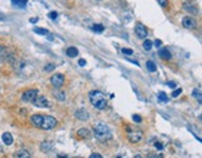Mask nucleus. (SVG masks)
Masks as SVG:
<instances>
[{"instance_id": "nucleus-15", "label": "nucleus", "mask_w": 202, "mask_h": 158, "mask_svg": "<svg viewBox=\"0 0 202 158\" xmlns=\"http://www.w3.org/2000/svg\"><path fill=\"white\" fill-rule=\"evenodd\" d=\"M51 148H53V144H51V142H49V141H45V142H43L40 144V149H41V152H44V153L49 152Z\"/></svg>"}, {"instance_id": "nucleus-16", "label": "nucleus", "mask_w": 202, "mask_h": 158, "mask_svg": "<svg viewBox=\"0 0 202 158\" xmlns=\"http://www.w3.org/2000/svg\"><path fill=\"white\" fill-rule=\"evenodd\" d=\"M66 54H67V57H70V58H75L79 54V50L75 47H70V48L66 49Z\"/></svg>"}, {"instance_id": "nucleus-31", "label": "nucleus", "mask_w": 202, "mask_h": 158, "mask_svg": "<svg viewBox=\"0 0 202 158\" xmlns=\"http://www.w3.org/2000/svg\"><path fill=\"white\" fill-rule=\"evenodd\" d=\"M132 119L135 120V122H137V123H141V120H142V118L140 117V115H137V114H134L132 115Z\"/></svg>"}, {"instance_id": "nucleus-14", "label": "nucleus", "mask_w": 202, "mask_h": 158, "mask_svg": "<svg viewBox=\"0 0 202 158\" xmlns=\"http://www.w3.org/2000/svg\"><path fill=\"white\" fill-rule=\"evenodd\" d=\"M1 139H3L4 144H6V145H11V144H12V142H14V139H12V136L10 134L9 132H5V133H3V136H1Z\"/></svg>"}, {"instance_id": "nucleus-8", "label": "nucleus", "mask_w": 202, "mask_h": 158, "mask_svg": "<svg viewBox=\"0 0 202 158\" xmlns=\"http://www.w3.org/2000/svg\"><path fill=\"white\" fill-rule=\"evenodd\" d=\"M127 138L131 143H137V142H140L141 138H142V132L141 131H130L129 134H127Z\"/></svg>"}, {"instance_id": "nucleus-20", "label": "nucleus", "mask_w": 202, "mask_h": 158, "mask_svg": "<svg viewBox=\"0 0 202 158\" xmlns=\"http://www.w3.org/2000/svg\"><path fill=\"white\" fill-rule=\"evenodd\" d=\"M54 97L56 99H59V101H65L66 94L64 92H61V90H55V92H54Z\"/></svg>"}, {"instance_id": "nucleus-4", "label": "nucleus", "mask_w": 202, "mask_h": 158, "mask_svg": "<svg viewBox=\"0 0 202 158\" xmlns=\"http://www.w3.org/2000/svg\"><path fill=\"white\" fill-rule=\"evenodd\" d=\"M50 82H51L53 87H55L56 89L61 88V87L64 85V83H65V77H64V74H61V73H56L50 78Z\"/></svg>"}, {"instance_id": "nucleus-18", "label": "nucleus", "mask_w": 202, "mask_h": 158, "mask_svg": "<svg viewBox=\"0 0 202 158\" xmlns=\"http://www.w3.org/2000/svg\"><path fill=\"white\" fill-rule=\"evenodd\" d=\"M192 95H193V98H196V99H197V102H199L200 104H201V103H202V95H201V90H200V88L193 89Z\"/></svg>"}, {"instance_id": "nucleus-35", "label": "nucleus", "mask_w": 202, "mask_h": 158, "mask_svg": "<svg viewBox=\"0 0 202 158\" xmlns=\"http://www.w3.org/2000/svg\"><path fill=\"white\" fill-rule=\"evenodd\" d=\"M102 156L100 155V153H92V155H90V158H101Z\"/></svg>"}, {"instance_id": "nucleus-39", "label": "nucleus", "mask_w": 202, "mask_h": 158, "mask_svg": "<svg viewBox=\"0 0 202 158\" xmlns=\"http://www.w3.org/2000/svg\"><path fill=\"white\" fill-rule=\"evenodd\" d=\"M29 22H30V23H37V22H39V18H30V20H29Z\"/></svg>"}, {"instance_id": "nucleus-25", "label": "nucleus", "mask_w": 202, "mask_h": 158, "mask_svg": "<svg viewBox=\"0 0 202 158\" xmlns=\"http://www.w3.org/2000/svg\"><path fill=\"white\" fill-rule=\"evenodd\" d=\"M92 30L96 31V33H102L105 30V28H104V25H101V24H95V25L92 27Z\"/></svg>"}, {"instance_id": "nucleus-29", "label": "nucleus", "mask_w": 202, "mask_h": 158, "mask_svg": "<svg viewBox=\"0 0 202 158\" xmlns=\"http://www.w3.org/2000/svg\"><path fill=\"white\" fill-rule=\"evenodd\" d=\"M181 93H182V89H181V88H177V89L175 90V92H172L171 95H172V98H176V97H178Z\"/></svg>"}, {"instance_id": "nucleus-40", "label": "nucleus", "mask_w": 202, "mask_h": 158, "mask_svg": "<svg viewBox=\"0 0 202 158\" xmlns=\"http://www.w3.org/2000/svg\"><path fill=\"white\" fill-rule=\"evenodd\" d=\"M4 19H5V16H4L3 14H0V20H4Z\"/></svg>"}, {"instance_id": "nucleus-24", "label": "nucleus", "mask_w": 202, "mask_h": 158, "mask_svg": "<svg viewBox=\"0 0 202 158\" xmlns=\"http://www.w3.org/2000/svg\"><path fill=\"white\" fill-rule=\"evenodd\" d=\"M157 98H158L160 102H163V103H167L168 102V97L166 95V93H163V92H160L157 94Z\"/></svg>"}, {"instance_id": "nucleus-28", "label": "nucleus", "mask_w": 202, "mask_h": 158, "mask_svg": "<svg viewBox=\"0 0 202 158\" xmlns=\"http://www.w3.org/2000/svg\"><path fill=\"white\" fill-rule=\"evenodd\" d=\"M57 16H59V13H57V11H50V13H49V18L51 19V20H56Z\"/></svg>"}, {"instance_id": "nucleus-17", "label": "nucleus", "mask_w": 202, "mask_h": 158, "mask_svg": "<svg viewBox=\"0 0 202 158\" xmlns=\"http://www.w3.org/2000/svg\"><path fill=\"white\" fill-rule=\"evenodd\" d=\"M146 68L151 73H154V72H156V70H157V66H156V64H155L152 60H147L146 62Z\"/></svg>"}, {"instance_id": "nucleus-12", "label": "nucleus", "mask_w": 202, "mask_h": 158, "mask_svg": "<svg viewBox=\"0 0 202 158\" xmlns=\"http://www.w3.org/2000/svg\"><path fill=\"white\" fill-rule=\"evenodd\" d=\"M158 57L161 58V59H163V60H170L171 58H172L170 50H168V49H166V48L160 49V50H158Z\"/></svg>"}, {"instance_id": "nucleus-30", "label": "nucleus", "mask_w": 202, "mask_h": 158, "mask_svg": "<svg viewBox=\"0 0 202 158\" xmlns=\"http://www.w3.org/2000/svg\"><path fill=\"white\" fill-rule=\"evenodd\" d=\"M183 8H185V9H186L187 11H190V13H197V9H196V8H191V6L186 5V4L183 5Z\"/></svg>"}, {"instance_id": "nucleus-33", "label": "nucleus", "mask_w": 202, "mask_h": 158, "mask_svg": "<svg viewBox=\"0 0 202 158\" xmlns=\"http://www.w3.org/2000/svg\"><path fill=\"white\" fill-rule=\"evenodd\" d=\"M3 58H4V48L0 45V63L3 62Z\"/></svg>"}, {"instance_id": "nucleus-5", "label": "nucleus", "mask_w": 202, "mask_h": 158, "mask_svg": "<svg viewBox=\"0 0 202 158\" xmlns=\"http://www.w3.org/2000/svg\"><path fill=\"white\" fill-rule=\"evenodd\" d=\"M39 94L37 93V90L36 89H28L26 92H24L23 95H21V98H23V101L24 102H29V103H33L34 102V99L36 98V95Z\"/></svg>"}, {"instance_id": "nucleus-38", "label": "nucleus", "mask_w": 202, "mask_h": 158, "mask_svg": "<svg viewBox=\"0 0 202 158\" xmlns=\"http://www.w3.org/2000/svg\"><path fill=\"white\" fill-rule=\"evenodd\" d=\"M161 44H162V41L160 40V39H157V40H155V44H154V45H155V47H156V48H158Z\"/></svg>"}, {"instance_id": "nucleus-9", "label": "nucleus", "mask_w": 202, "mask_h": 158, "mask_svg": "<svg viewBox=\"0 0 202 158\" xmlns=\"http://www.w3.org/2000/svg\"><path fill=\"white\" fill-rule=\"evenodd\" d=\"M182 25H183V28L192 30V29H195L197 27V22L193 18H191V16H185L182 19Z\"/></svg>"}, {"instance_id": "nucleus-11", "label": "nucleus", "mask_w": 202, "mask_h": 158, "mask_svg": "<svg viewBox=\"0 0 202 158\" xmlns=\"http://www.w3.org/2000/svg\"><path fill=\"white\" fill-rule=\"evenodd\" d=\"M77 136L82 139H90L91 138V132L87 128H80L77 131Z\"/></svg>"}, {"instance_id": "nucleus-2", "label": "nucleus", "mask_w": 202, "mask_h": 158, "mask_svg": "<svg viewBox=\"0 0 202 158\" xmlns=\"http://www.w3.org/2000/svg\"><path fill=\"white\" fill-rule=\"evenodd\" d=\"M89 99H90L91 104L94 106L96 109L102 110L107 107V99L104 95V93L100 92V90H91L89 93Z\"/></svg>"}, {"instance_id": "nucleus-21", "label": "nucleus", "mask_w": 202, "mask_h": 158, "mask_svg": "<svg viewBox=\"0 0 202 158\" xmlns=\"http://www.w3.org/2000/svg\"><path fill=\"white\" fill-rule=\"evenodd\" d=\"M34 33H36V34H39V35H48L49 34V31L46 30V29L44 28H39V27H35L33 29Z\"/></svg>"}, {"instance_id": "nucleus-27", "label": "nucleus", "mask_w": 202, "mask_h": 158, "mask_svg": "<svg viewBox=\"0 0 202 158\" xmlns=\"http://www.w3.org/2000/svg\"><path fill=\"white\" fill-rule=\"evenodd\" d=\"M121 52H122V54H125V55H131V54H134L132 49H129V48H122Z\"/></svg>"}, {"instance_id": "nucleus-22", "label": "nucleus", "mask_w": 202, "mask_h": 158, "mask_svg": "<svg viewBox=\"0 0 202 158\" xmlns=\"http://www.w3.org/2000/svg\"><path fill=\"white\" fill-rule=\"evenodd\" d=\"M15 156L19 157V158H29V157H30V153H29L28 151H25V149H21V151L16 152Z\"/></svg>"}, {"instance_id": "nucleus-6", "label": "nucleus", "mask_w": 202, "mask_h": 158, "mask_svg": "<svg viewBox=\"0 0 202 158\" xmlns=\"http://www.w3.org/2000/svg\"><path fill=\"white\" fill-rule=\"evenodd\" d=\"M135 33H136L137 38H140V39H146V36L149 35V31H147L146 27L142 25L141 23L136 24V27H135Z\"/></svg>"}, {"instance_id": "nucleus-3", "label": "nucleus", "mask_w": 202, "mask_h": 158, "mask_svg": "<svg viewBox=\"0 0 202 158\" xmlns=\"http://www.w3.org/2000/svg\"><path fill=\"white\" fill-rule=\"evenodd\" d=\"M56 124H57V120L54 117H51V115H43V120H41L40 128L41 129H45V131H49V129L55 128Z\"/></svg>"}, {"instance_id": "nucleus-13", "label": "nucleus", "mask_w": 202, "mask_h": 158, "mask_svg": "<svg viewBox=\"0 0 202 158\" xmlns=\"http://www.w3.org/2000/svg\"><path fill=\"white\" fill-rule=\"evenodd\" d=\"M41 120H43V115H40V114H34L33 117L30 118V122L34 127H37V128H40L41 126Z\"/></svg>"}, {"instance_id": "nucleus-36", "label": "nucleus", "mask_w": 202, "mask_h": 158, "mask_svg": "<svg viewBox=\"0 0 202 158\" xmlns=\"http://www.w3.org/2000/svg\"><path fill=\"white\" fill-rule=\"evenodd\" d=\"M79 65H80V66H85V65H86V60H85V59H80V60H79Z\"/></svg>"}, {"instance_id": "nucleus-1", "label": "nucleus", "mask_w": 202, "mask_h": 158, "mask_svg": "<svg viewBox=\"0 0 202 158\" xmlns=\"http://www.w3.org/2000/svg\"><path fill=\"white\" fill-rule=\"evenodd\" d=\"M94 136L100 142H107V141H110L112 138L111 129L104 122H98L94 126Z\"/></svg>"}, {"instance_id": "nucleus-7", "label": "nucleus", "mask_w": 202, "mask_h": 158, "mask_svg": "<svg viewBox=\"0 0 202 158\" xmlns=\"http://www.w3.org/2000/svg\"><path fill=\"white\" fill-rule=\"evenodd\" d=\"M34 106L37 107V108H46L49 107V101L46 99L45 95H36V98L34 99Z\"/></svg>"}, {"instance_id": "nucleus-26", "label": "nucleus", "mask_w": 202, "mask_h": 158, "mask_svg": "<svg viewBox=\"0 0 202 158\" xmlns=\"http://www.w3.org/2000/svg\"><path fill=\"white\" fill-rule=\"evenodd\" d=\"M55 69V64H53V63H49V64H46L44 66V70L45 72H53V70Z\"/></svg>"}, {"instance_id": "nucleus-32", "label": "nucleus", "mask_w": 202, "mask_h": 158, "mask_svg": "<svg viewBox=\"0 0 202 158\" xmlns=\"http://www.w3.org/2000/svg\"><path fill=\"white\" fill-rule=\"evenodd\" d=\"M167 85L170 87V88H172V89H175L176 87H177V84H176L175 82H172V80H170V82H167Z\"/></svg>"}, {"instance_id": "nucleus-19", "label": "nucleus", "mask_w": 202, "mask_h": 158, "mask_svg": "<svg viewBox=\"0 0 202 158\" xmlns=\"http://www.w3.org/2000/svg\"><path fill=\"white\" fill-rule=\"evenodd\" d=\"M11 3L18 8H25L28 4V0H11Z\"/></svg>"}, {"instance_id": "nucleus-23", "label": "nucleus", "mask_w": 202, "mask_h": 158, "mask_svg": "<svg viewBox=\"0 0 202 158\" xmlns=\"http://www.w3.org/2000/svg\"><path fill=\"white\" fill-rule=\"evenodd\" d=\"M142 47H144L145 50L149 52V50H151V48L154 47V43H152L151 40H149V39H146V40L144 41V44H142Z\"/></svg>"}, {"instance_id": "nucleus-10", "label": "nucleus", "mask_w": 202, "mask_h": 158, "mask_svg": "<svg viewBox=\"0 0 202 158\" xmlns=\"http://www.w3.org/2000/svg\"><path fill=\"white\" fill-rule=\"evenodd\" d=\"M75 118H77L80 120H87L90 118V114L85 108H80V109H77L75 112Z\"/></svg>"}, {"instance_id": "nucleus-34", "label": "nucleus", "mask_w": 202, "mask_h": 158, "mask_svg": "<svg viewBox=\"0 0 202 158\" xmlns=\"http://www.w3.org/2000/svg\"><path fill=\"white\" fill-rule=\"evenodd\" d=\"M157 1H158V4H160V5H161V6H167V0H157Z\"/></svg>"}, {"instance_id": "nucleus-37", "label": "nucleus", "mask_w": 202, "mask_h": 158, "mask_svg": "<svg viewBox=\"0 0 202 158\" xmlns=\"http://www.w3.org/2000/svg\"><path fill=\"white\" fill-rule=\"evenodd\" d=\"M155 147H156V148H158L160 151H161V149H163V145H162L161 143H160V142H156V143H155Z\"/></svg>"}]
</instances>
